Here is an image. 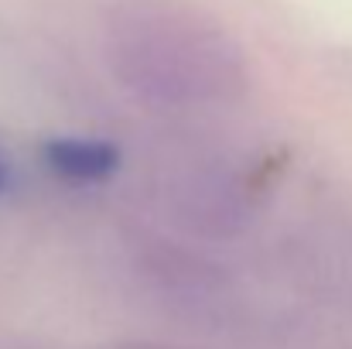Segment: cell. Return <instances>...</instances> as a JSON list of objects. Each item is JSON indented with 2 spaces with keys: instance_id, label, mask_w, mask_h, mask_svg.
Returning <instances> with one entry per match:
<instances>
[{
  "instance_id": "cell-1",
  "label": "cell",
  "mask_w": 352,
  "mask_h": 349,
  "mask_svg": "<svg viewBox=\"0 0 352 349\" xmlns=\"http://www.w3.org/2000/svg\"><path fill=\"white\" fill-rule=\"evenodd\" d=\"M117 72L161 103H212L243 89V62L230 41L188 14L137 7L110 31Z\"/></svg>"
},
{
  "instance_id": "cell-2",
  "label": "cell",
  "mask_w": 352,
  "mask_h": 349,
  "mask_svg": "<svg viewBox=\"0 0 352 349\" xmlns=\"http://www.w3.org/2000/svg\"><path fill=\"white\" fill-rule=\"evenodd\" d=\"M52 175L79 185H96L113 178L120 168V147L100 137H52L41 147Z\"/></svg>"
},
{
  "instance_id": "cell-3",
  "label": "cell",
  "mask_w": 352,
  "mask_h": 349,
  "mask_svg": "<svg viewBox=\"0 0 352 349\" xmlns=\"http://www.w3.org/2000/svg\"><path fill=\"white\" fill-rule=\"evenodd\" d=\"M7 185H10V161H7V154L0 151V192H7Z\"/></svg>"
},
{
  "instance_id": "cell-4",
  "label": "cell",
  "mask_w": 352,
  "mask_h": 349,
  "mask_svg": "<svg viewBox=\"0 0 352 349\" xmlns=\"http://www.w3.org/2000/svg\"><path fill=\"white\" fill-rule=\"evenodd\" d=\"M120 349H164V346H120Z\"/></svg>"
}]
</instances>
